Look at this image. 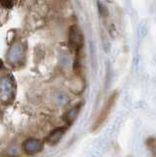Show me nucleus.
Listing matches in <instances>:
<instances>
[{
  "mask_svg": "<svg viewBox=\"0 0 156 157\" xmlns=\"http://www.w3.org/2000/svg\"><path fill=\"white\" fill-rule=\"evenodd\" d=\"M23 57V51L20 45H16L15 47H13L9 51V60L10 63H18V61L21 60V58Z\"/></svg>",
  "mask_w": 156,
  "mask_h": 157,
  "instance_id": "7",
  "label": "nucleus"
},
{
  "mask_svg": "<svg viewBox=\"0 0 156 157\" xmlns=\"http://www.w3.org/2000/svg\"><path fill=\"white\" fill-rule=\"evenodd\" d=\"M66 128L65 127H59V128H56L55 130H53L49 135L47 136V137L45 139L46 142L48 144L50 145H55L57 144L58 142L60 141V140L63 137V136L65 135V132H66Z\"/></svg>",
  "mask_w": 156,
  "mask_h": 157,
  "instance_id": "5",
  "label": "nucleus"
},
{
  "mask_svg": "<svg viewBox=\"0 0 156 157\" xmlns=\"http://www.w3.org/2000/svg\"><path fill=\"white\" fill-rule=\"evenodd\" d=\"M82 103H78L75 106H73L71 109L67 112V114L65 115V121L67 122L68 125H72L75 122V120L79 116L81 109H82Z\"/></svg>",
  "mask_w": 156,
  "mask_h": 157,
  "instance_id": "6",
  "label": "nucleus"
},
{
  "mask_svg": "<svg viewBox=\"0 0 156 157\" xmlns=\"http://www.w3.org/2000/svg\"><path fill=\"white\" fill-rule=\"evenodd\" d=\"M118 95H119L118 91H113L110 94L108 99L106 100L105 104L103 105V107H102L100 113L98 114V116H97L96 120L94 121L93 125H92V128H91L92 132H97L102 126L105 124V122L109 118L110 113L112 112V110H113V108L116 104Z\"/></svg>",
  "mask_w": 156,
  "mask_h": 157,
  "instance_id": "1",
  "label": "nucleus"
},
{
  "mask_svg": "<svg viewBox=\"0 0 156 157\" xmlns=\"http://www.w3.org/2000/svg\"><path fill=\"white\" fill-rule=\"evenodd\" d=\"M42 142L36 139H29L24 141L23 144V149L28 155L36 154L37 152H40L42 149Z\"/></svg>",
  "mask_w": 156,
  "mask_h": 157,
  "instance_id": "4",
  "label": "nucleus"
},
{
  "mask_svg": "<svg viewBox=\"0 0 156 157\" xmlns=\"http://www.w3.org/2000/svg\"><path fill=\"white\" fill-rule=\"evenodd\" d=\"M2 69H3V62L0 60V71H1Z\"/></svg>",
  "mask_w": 156,
  "mask_h": 157,
  "instance_id": "11",
  "label": "nucleus"
},
{
  "mask_svg": "<svg viewBox=\"0 0 156 157\" xmlns=\"http://www.w3.org/2000/svg\"><path fill=\"white\" fill-rule=\"evenodd\" d=\"M85 44V37L82 29L77 25H73L69 29V46L72 50L76 52L77 55H80Z\"/></svg>",
  "mask_w": 156,
  "mask_h": 157,
  "instance_id": "2",
  "label": "nucleus"
},
{
  "mask_svg": "<svg viewBox=\"0 0 156 157\" xmlns=\"http://www.w3.org/2000/svg\"><path fill=\"white\" fill-rule=\"evenodd\" d=\"M14 81L12 76H4L0 80V96L3 102L12 100L14 96Z\"/></svg>",
  "mask_w": 156,
  "mask_h": 157,
  "instance_id": "3",
  "label": "nucleus"
},
{
  "mask_svg": "<svg viewBox=\"0 0 156 157\" xmlns=\"http://www.w3.org/2000/svg\"><path fill=\"white\" fill-rule=\"evenodd\" d=\"M146 146L154 156H156V137H150L146 140Z\"/></svg>",
  "mask_w": 156,
  "mask_h": 157,
  "instance_id": "9",
  "label": "nucleus"
},
{
  "mask_svg": "<svg viewBox=\"0 0 156 157\" xmlns=\"http://www.w3.org/2000/svg\"><path fill=\"white\" fill-rule=\"evenodd\" d=\"M97 7H98V12H99L101 17H103V18L108 17L109 10H108V8H107V6L104 3H102L100 1H97Z\"/></svg>",
  "mask_w": 156,
  "mask_h": 157,
  "instance_id": "8",
  "label": "nucleus"
},
{
  "mask_svg": "<svg viewBox=\"0 0 156 157\" xmlns=\"http://www.w3.org/2000/svg\"><path fill=\"white\" fill-rule=\"evenodd\" d=\"M1 4L3 5V6L8 7V8H11L13 6V2L12 1H2Z\"/></svg>",
  "mask_w": 156,
  "mask_h": 157,
  "instance_id": "10",
  "label": "nucleus"
}]
</instances>
